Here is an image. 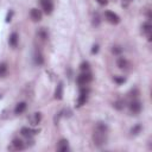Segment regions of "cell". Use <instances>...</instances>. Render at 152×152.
Wrapping results in <instances>:
<instances>
[{"mask_svg":"<svg viewBox=\"0 0 152 152\" xmlns=\"http://www.w3.org/2000/svg\"><path fill=\"white\" fill-rule=\"evenodd\" d=\"M93 140L96 146H102L106 144L107 140V125L103 122H99L95 127L94 134H93Z\"/></svg>","mask_w":152,"mask_h":152,"instance_id":"obj_1","label":"cell"},{"mask_svg":"<svg viewBox=\"0 0 152 152\" xmlns=\"http://www.w3.org/2000/svg\"><path fill=\"white\" fill-rule=\"evenodd\" d=\"M91 74L90 72H88V71H83L81 75H78L77 76V83L80 84V86H87L90 81H91Z\"/></svg>","mask_w":152,"mask_h":152,"instance_id":"obj_2","label":"cell"},{"mask_svg":"<svg viewBox=\"0 0 152 152\" xmlns=\"http://www.w3.org/2000/svg\"><path fill=\"white\" fill-rule=\"evenodd\" d=\"M88 93H89V90H88L87 88H82V89H81V91H80V96H78V99H77V106H78V107L83 106V104L87 102Z\"/></svg>","mask_w":152,"mask_h":152,"instance_id":"obj_3","label":"cell"},{"mask_svg":"<svg viewBox=\"0 0 152 152\" xmlns=\"http://www.w3.org/2000/svg\"><path fill=\"white\" fill-rule=\"evenodd\" d=\"M104 17H106V19H107L110 24H118V23L120 21L119 15L115 14L114 12H112V11H106V12H104Z\"/></svg>","mask_w":152,"mask_h":152,"instance_id":"obj_4","label":"cell"},{"mask_svg":"<svg viewBox=\"0 0 152 152\" xmlns=\"http://www.w3.org/2000/svg\"><path fill=\"white\" fill-rule=\"evenodd\" d=\"M40 4H42V7L46 14H50L52 12V10H53L52 0H40Z\"/></svg>","mask_w":152,"mask_h":152,"instance_id":"obj_5","label":"cell"},{"mask_svg":"<svg viewBox=\"0 0 152 152\" xmlns=\"http://www.w3.org/2000/svg\"><path fill=\"white\" fill-rule=\"evenodd\" d=\"M20 133H21V135H24L25 138L31 139L34 134L38 133V131H37V129H31V128H28V127H23L21 131H20Z\"/></svg>","mask_w":152,"mask_h":152,"instance_id":"obj_6","label":"cell"},{"mask_svg":"<svg viewBox=\"0 0 152 152\" xmlns=\"http://www.w3.org/2000/svg\"><path fill=\"white\" fill-rule=\"evenodd\" d=\"M40 120H42V114L39 112H36V113L31 114V116L28 118V121L32 126H37L40 122Z\"/></svg>","mask_w":152,"mask_h":152,"instance_id":"obj_7","label":"cell"},{"mask_svg":"<svg viewBox=\"0 0 152 152\" xmlns=\"http://www.w3.org/2000/svg\"><path fill=\"white\" fill-rule=\"evenodd\" d=\"M8 148H10V150L19 151V150H24V148H25V145H24V142H23L20 139H13L11 147H8Z\"/></svg>","mask_w":152,"mask_h":152,"instance_id":"obj_8","label":"cell"},{"mask_svg":"<svg viewBox=\"0 0 152 152\" xmlns=\"http://www.w3.org/2000/svg\"><path fill=\"white\" fill-rule=\"evenodd\" d=\"M30 15H31V19L33 21H40L42 20V12L38 8H32L30 12Z\"/></svg>","mask_w":152,"mask_h":152,"instance_id":"obj_9","label":"cell"},{"mask_svg":"<svg viewBox=\"0 0 152 152\" xmlns=\"http://www.w3.org/2000/svg\"><path fill=\"white\" fill-rule=\"evenodd\" d=\"M129 109H131V112H132L133 114H138V113H140V110H141V103H140L139 101H133V102L129 104Z\"/></svg>","mask_w":152,"mask_h":152,"instance_id":"obj_10","label":"cell"},{"mask_svg":"<svg viewBox=\"0 0 152 152\" xmlns=\"http://www.w3.org/2000/svg\"><path fill=\"white\" fill-rule=\"evenodd\" d=\"M57 150H58L59 152H66V151L69 150V144H68V140H65V139H62V140L58 142Z\"/></svg>","mask_w":152,"mask_h":152,"instance_id":"obj_11","label":"cell"},{"mask_svg":"<svg viewBox=\"0 0 152 152\" xmlns=\"http://www.w3.org/2000/svg\"><path fill=\"white\" fill-rule=\"evenodd\" d=\"M142 32L146 34V37L148 38V40H151V32H152V25L150 23H145L142 25Z\"/></svg>","mask_w":152,"mask_h":152,"instance_id":"obj_12","label":"cell"},{"mask_svg":"<svg viewBox=\"0 0 152 152\" xmlns=\"http://www.w3.org/2000/svg\"><path fill=\"white\" fill-rule=\"evenodd\" d=\"M18 34H17V32H13V33H11V36H10V39H8V43H10V45L12 46V48H15L17 46V44H18Z\"/></svg>","mask_w":152,"mask_h":152,"instance_id":"obj_13","label":"cell"},{"mask_svg":"<svg viewBox=\"0 0 152 152\" xmlns=\"http://www.w3.org/2000/svg\"><path fill=\"white\" fill-rule=\"evenodd\" d=\"M55 97H56L57 100H61V99L63 97V83H62V82H59L58 86H57V88H56Z\"/></svg>","mask_w":152,"mask_h":152,"instance_id":"obj_14","label":"cell"},{"mask_svg":"<svg viewBox=\"0 0 152 152\" xmlns=\"http://www.w3.org/2000/svg\"><path fill=\"white\" fill-rule=\"evenodd\" d=\"M25 109H26V102H19V103H17V106L14 108V113L15 114H21V113L25 112Z\"/></svg>","mask_w":152,"mask_h":152,"instance_id":"obj_15","label":"cell"},{"mask_svg":"<svg viewBox=\"0 0 152 152\" xmlns=\"http://www.w3.org/2000/svg\"><path fill=\"white\" fill-rule=\"evenodd\" d=\"M34 63L38 65H42L44 63V58L39 51H36V53H34Z\"/></svg>","mask_w":152,"mask_h":152,"instance_id":"obj_16","label":"cell"},{"mask_svg":"<svg viewBox=\"0 0 152 152\" xmlns=\"http://www.w3.org/2000/svg\"><path fill=\"white\" fill-rule=\"evenodd\" d=\"M37 34H38V37H39L40 39H43V40H45V39L49 37V34H48V31H46L44 27L39 28V30H38V32H37Z\"/></svg>","mask_w":152,"mask_h":152,"instance_id":"obj_17","label":"cell"},{"mask_svg":"<svg viewBox=\"0 0 152 152\" xmlns=\"http://www.w3.org/2000/svg\"><path fill=\"white\" fill-rule=\"evenodd\" d=\"M118 66L121 68V69H126V68L128 66V62H127V59H125L124 57H120V58L118 59Z\"/></svg>","mask_w":152,"mask_h":152,"instance_id":"obj_18","label":"cell"},{"mask_svg":"<svg viewBox=\"0 0 152 152\" xmlns=\"http://www.w3.org/2000/svg\"><path fill=\"white\" fill-rule=\"evenodd\" d=\"M7 74V64L0 63V77H4Z\"/></svg>","mask_w":152,"mask_h":152,"instance_id":"obj_19","label":"cell"},{"mask_svg":"<svg viewBox=\"0 0 152 152\" xmlns=\"http://www.w3.org/2000/svg\"><path fill=\"white\" fill-rule=\"evenodd\" d=\"M140 131H141V125H137V126H134V127L131 129V133L134 134V135H137Z\"/></svg>","mask_w":152,"mask_h":152,"instance_id":"obj_20","label":"cell"},{"mask_svg":"<svg viewBox=\"0 0 152 152\" xmlns=\"http://www.w3.org/2000/svg\"><path fill=\"white\" fill-rule=\"evenodd\" d=\"M80 68H81L82 71H88V70H89V63H88V62H83V63L80 65Z\"/></svg>","mask_w":152,"mask_h":152,"instance_id":"obj_21","label":"cell"},{"mask_svg":"<svg viewBox=\"0 0 152 152\" xmlns=\"http://www.w3.org/2000/svg\"><path fill=\"white\" fill-rule=\"evenodd\" d=\"M126 81V78L125 77H118V76H115L114 77V82H116L118 84H121V83H124Z\"/></svg>","mask_w":152,"mask_h":152,"instance_id":"obj_22","label":"cell"},{"mask_svg":"<svg viewBox=\"0 0 152 152\" xmlns=\"http://www.w3.org/2000/svg\"><path fill=\"white\" fill-rule=\"evenodd\" d=\"M114 107H115L116 109H122V108H124V102H122V101H116V102L114 103Z\"/></svg>","mask_w":152,"mask_h":152,"instance_id":"obj_23","label":"cell"},{"mask_svg":"<svg viewBox=\"0 0 152 152\" xmlns=\"http://www.w3.org/2000/svg\"><path fill=\"white\" fill-rule=\"evenodd\" d=\"M12 15H13V11H10L6 15V23H10L12 20Z\"/></svg>","mask_w":152,"mask_h":152,"instance_id":"obj_24","label":"cell"},{"mask_svg":"<svg viewBox=\"0 0 152 152\" xmlns=\"http://www.w3.org/2000/svg\"><path fill=\"white\" fill-rule=\"evenodd\" d=\"M113 52H114V53H120V52H121L120 46H114V48H113Z\"/></svg>","mask_w":152,"mask_h":152,"instance_id":"obj_25","label":"cell"},{"mask_svg":"<svg viewBox=\"0 0 152 152\" xmlns=\"http://www.w3.org/2000/svg\"><path fill=\"white\" fill-rule=\"evenodd\" d=\"M97 51H99V45H94L91 49V53H96Z\"/></svg>","mask_w":152,"mask_h":152,"instance_id":"obj_26","label":"cell"},{"mask_svg":"<svg viewBox=\"0 0 152 152\" xmlns=\"http://www.w3.org/2000/svg\"><path fill=\"white\" fill-rule=\"evenodd\" d=\"M100 5H107L108 4V0H96Z\"/></svg>","mask_w":152,"mask_h":152,"instance_id":"obj_27","label":"cell"},{"mask_svg":"<svg viewBox=\"0 0 152 152\" xmlns=\"http://www.w3.org/2000/svg\"><path fill=\"white\" fill-rule=\"evenodd\" d=\"M1 97H2V93L0 91V99H1Z\"/></svg>","mask_w":152,"mask_h":152,"instance_id":"obj_28","label":"cell"}]
</instances>
